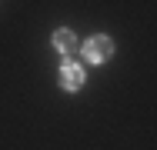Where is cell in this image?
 I'll list each match as a JSON object with an SVG mask.
<instances>
[{
    "instance_id": "obj_1",
    "label": "cell",
    "mask_w": 157,
    "mask_h": 150,
    "mask_svg": "<svg viewBox=\"0 0 157 150\" xmlns=\"http://www.w3.org/2000/svg\"><path fill=\"white\" fill-rule=\"evenodd\" d=\"M110 50H114L110 37H94V40H87V43H84V57L90 60V63L107 60V57H110Z\"/></svg>"
},
{
    "instance_id": "obj_2",
    "label": "cell",
    "mask_w": 157,
    "mask_h": 150,
    "mask_svg": "<svg viewBox=\"0 0 157 150\" xmlns=\"http://www.w3.org/2000/svg\"><path fill=\"white\" fill-rule=\"evenodd\" d=\"M60 80L67 90H77L84 84V67H77V63H63L60 67Z\"/></svg>"
},
{
    "instance_id": "obj_3",
    "label": "cell",
    "mask_w": 157,
    "mask_h": 150,
    "mask_svg": "<svg viewBox=\"0 0 157 150\" xmlns=\"http://www.w3.org/2000/svg\"><path fill=\"white\" fill-rule=\"evenodd\" d=\"M54 47H57L60 54H70V50L77 47V40H74L70 30H57V33H54Z\"/></svg>"
}]
</instances>
